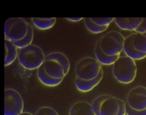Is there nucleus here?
I'll list each match as a JSON object with an SVG mask.
<instances>
[{
	"instance_id": "28",
	"label": "nucleus",
	"mask_w": 146,
	"mask_h": 115,
	"mask_svg": "<svg viewBox=\"0 0 146 115\" xmlns=\"http://www.w3.org/2000/svg\"><path fill=\"white\" fill-rule=\"evenodd\" d=\"M19 115H34V114L29 112H22Z\"/></svg>"
},
{
	"instance_id": "4",
	"label": "nucleus",
	"mask_w": 146,
	"mask_h": 115,
	"mask_svg": "<svg viewBox=\"0 0 146 115\" xmlns=\"http://www.w3.org/2000/svg\"><path fill=\"white\" fill-rule=\"evenodd\" d=\"M29 23L22 18H8L4 24L5 39L15 42L23 38L26 34Z\"/></svg>"
},
{
	"instance_id": "29",
	"label": "nucleus",
	"mask_w": 146,
	"mask_h": 115,
	"mask_svg": "<svg viewBox=\"0 0 146 115\" xmlns=\"http://www.w3.org/2000/svg\"><path fill=\"white\" fill-rule=\"evenodd\" d=\"M143 34H144L145 35V37H146V33H143Z\"/></svg>"
},
{
	"instance_id": "14",
	"label": "nucleus",
	"mask_w": 146,
	"mask_h": 115,
	"mask_svg": "<svg viewBox=\"0 0 146 115\" xmlns=\"http://www.w3.org/2000/svg\"><path fill=\"white\" fill-rule=\"evenodd\" d=\"M5 56L4 65L8 66L11 65L18 57V49L14 45L13 42L8 39L4 40Z\"/></svg>"
},
{
	"instance_id": "21",
	"label": "nucleus",
	"mask_w": 146,
	"mask_h": 115,
	"mask_svg": "<svg viewBox=\"0 0 146 115\" xmlns=\"http://www.w3.org/2000/svg\"><path fill=\"white\" fill-rule=\"evenodd\" d=\"M83 19L85 26H86L87 29L93 33H102L108 27V26H102L96 24L91 20V18H84Z\"/></svg>"
},
{
	"instance_id": "11",
	"label": "nucleus",
	"mask_w": 146,
	"mask_h": 115,
	"mask_svg": "<svg viewBox=\"0 0 146 115\" xmlns=\"http://www.w3.org/2000/svg\"><path fill=\"white\" fill-rule=\"evenodd\" d=\"M123 50L126 56L133 60H141L146 57V53L139 52L133 47L132 43V34H131L125 38L123 46Z\"/></svg>"
},
{
	"instance_id": "23",
	"label": "nucleus",
	"mask_w": 146,
	"mask_h": 115,
	"mask_svg": "<svg viewBox=\"0 0 146 115\" xmlns=\"http://www.w3.org/2000/svg\"><path fill=\"white\" fill-rule=\"evenodd\" d=\"M35 115H59V114L52 107L42 106L37 110Z\"/></svg>"
},
{
	"instance_id": "17",
	"label": "nucleus",
	"mask_w": 146,
	"mask_h": 115,
	"mask_svg": "<svg viewBox=\"0 0 146 115\" xmlns=\"http://www.w3.org/2000/svg\"><path fill=\"white\" fill-rule=\"evenodd\" d=\"M37 76L41 83L48 86H56L60 84L63 80V79H56L48 76L42 65L37 69Z\"/></svg>"
},
{
	"instance_id": "3",
	"label": "nucleus",
	"mask_w": 146,
	"mask_h": 115,
	"mask_svg": "<svg viewBox=\"0 0 146 115\" xmlns=\"http://www.w3.org/2000/svg\"><path fill=\"white\" fill-rule=\"evenodd\" d=\"M125 38L119 31L112 30L104 34L99 40L102 51L106 55L113 56L120 55L123 50Z\"/></svg>"
},
{
	"instance_id": "27",
	"label": "nucleus",
	"mask_w": 146,
	"mask_h": 115,
	"mask_svg": "<svg viewBox=\"0 0 146 115\" xmlns=\"http://www.w3.org/2000/svg\"><path fill=\"white\" fill-rule=\"evenodd\" d=\"M83 18H67L66 19L72 22H79L83 19Z\"/></svg>"
},
{
	"instance_id": "13",
	"label": "nucleus",
	"mask_w": 146,
	"mask_h": 115,
	"mask_svg": "<svg viewBox=\"0 0 146 115\" xmlns=\"http://www.w3.org/2000/svg\"><path fill=\"white\" fill-rule=\"evenodd\" d=\"M69 115H95L92 105L86 101H79L71 107Z\"/></svg>"
},
{
	"instance_id": "10",
	"label": "nucleus",
	"mask_w": 146,
	"mask_h": 115,
	"mask_svg": "<svg viewBox=\"0 0 146 115\" xmlns=\"http://www.w3.org/2000/svg\"><path fill=\"white\" fill-rule=\"evenodd\" d=\"M103 77V70L102 68L98 75L94 78L90 80H83L76 77L75 84L76 88L80 92H87L91 90L98 85Z\"/></svg>"
},
{
	"instance_id": "8",
	"label": "nucleus",
	"mask_w": 146,
	"mask_h": 115,
	"mask_svg": "<svg viewBox=\"0 0 146 115\" xmlns=\"http://www.w3.org/2000/svg\"><path fill=\"white\" fill-rule=\"evenodd\" d=\"M126 102L133 109H146V87L138 86L132 89L127 95Z\"/></svg>"
},
{
	"instance_id": "1",
	"label": "nucleus",
	"mask_w": 146,
	"mask_h": 115,
	"mask_svg": "<svg viewBox=\"0 0 146 115\" xmlns=\"http://www.w3.org/2000/svg\"><path fill=\"white\" fill-rule=\"evenodd\" d=\"M17 57L21 65L28 70L39 68L45 60L43 50L39 46L32 43L19 49Z\"/></svg>"
},
{
	"instance_id": "12",
	"label": "nucleus",
	"mask_w": 146,
	"mask_h": 115,
	"mask_svg": "<svg viewBox=\"0 0 146 115\" xmlns=\"http://www.w3.org/2000/svg\"><path fill=\"white\" fill-rule=\"evenodd\" d=\"M116 24L124 30H135L143 20V18H115Z\"/></svg>"
},
{
	"instance_id": "5",
	"label": "nucleus",
	"mask_w": 146,
	"mask_h": 115,
	"mask_svg": "<svg viewBox=\"0 0 146 115\" xmlns=\"http://www.w3.org/2000/svg\"><path fill=\"white\" fill-rule=\"evenodd\" d=\"M102 68L100 64L96 58L87 57L78 61L75 72L76 77L83 80H90L95 78Z\"/></svg>"
},
{
	"instance_id": "9",
	"label": "nucleus",
	"mask_w": 146,
	"mask_h": 115,
	"mask_svg": "<svg viewBox=\"0 0 146 115\" xmlns=\"http://www.w3.org/2000/svg\"><path fill=\"white\" fill-rule=\"evenodd\" d=\"M42 66L45 72L52 78L63 79L66 76L63 67L55 61L45 60Z\"/></svg>"
},
{
	"instance_id": "24",
	"label": "nucleus",
	"mask_w": 146,
	"mask_h": 115,
	"mask_svg": "<svg viewBox=\"0 0 146 115\" xmlns=\"http://www.w3.org/2000/svg\"><path fill=\"white\" fill-rule=\"evenodd\" d=\"M91 19L96 24L102 26H109L114 20L113 18H91Z\"/></svg>"
},
{
	"instance_id": "22",
	"label": "nucleus",
	"mask_w": 146,
	"mask_h": 115,
	"mask_svg": "<svg viewBox=\"0 0 146 115\" xmlns=\"http://www.w3.org/2000/svg\"><path fill=\"white\" fill-rule=\"evenodd\" d=\"M110 95H107V94H104V95H101L98 97L93 102V104H92V109L94 110V112L95 113V115H99V111L100 107L101 106V104L102 102L109 97Z\"/></svg>"
},
{
	"instance_id": "2",
	"label": "nucleus",
	"mask_w": 146,
	"mask_h": 115,
	"mask_svg": "<svg viewBox=\"0 0 146 115\" xmlns=\"http://www.w3.org/2000/svg\"><path fill=\"white\" fill-rule=\"evenodd\" d=\"M137 67L135 60L125 55L119 56L113 64L112 74L117 81L122 84H129L135 78Z\"/></svg>"
},
{
	"instance_id": "26",
	"label": "nucleus",
	"mask_w": 146,
	"mask_h": 115,
	"mask_svg": "<svg viewBox=\"0 0 146 115\" xmlns=\"http://www.w3.org/2000/svg\"><path fill=\"white\" fill-rule=\"evenodd\" d=\"M136 33H146V18H143V20L137 27V29L135 30Z\"/></svg>"
},
{
	"instance_id": "19",
	"label": "nucleus",
	"mask_w": 146,
	"mask_h": 115,
	"mask_svg": "<svg viewBox=\"0 0 146 115\" xmlns=\"http://www.w3.org/2000/svg\"><path fill=\"white\" fill-rule=\"evenodd\" d=\"M132 43L136 50L146 53V37L143 33H132Z\"/></svg>"
},
{
	"instance_id": "15",
	"label": "nucleus",
	"mask_w": 146,
	"mask_h": 115,
	"mask_svg": "<svg viewBox=\"0 0 146 115\" xmlns=\"http://www.w3.org/2000/svg\"><path fill=\"white\" fill-rule=\"evenodd\" d=\"M45 60H53L59 63L63 67L66 76L68 73L70 68V61L68 57L63 53L60 52L51 53L45 57Z\"/></svg>"
},
{
	"instance_id": "20",
	"label": "nucleus",
	"mask_w": 146,
	"mask_h": 115,
	"mask_svg": "<svg viewBox=\"0 0 146 115\" xmlns=\"http://www.w3.org/2000/svg\"><path fill=\"white\" fill-rule=\"evenodd\" d=\"M34 38V31L30 24H29L28 30L25 36L20 40L13 42L17 49H21L31 44Z\"/></svg>"
},
{
	"instance_id": "7",
	"label": "nucleus",
	"mask_w": 146,
	"mask_h": 115,
	"mask_svg": "<svg viewBox=\"0 0 146 115\" xmlns=\"http://www.w3.org/2000/svg\"><path fill=\"white\" fill-rule=\"evenodd\" d=\"M99 115H126L125 102L119 98L110 96L102 102Z\"/></svg>"
},
{
	"instance_id": "18",
	"label": "nucleus",
	"mask_w": 146,
	"mask_h": 115,
	"mask_svg": "<svg viewBox=\"0 0 146 115\" xmlns=\"http://www.w3.org/2000/svg\"><path fill=\"white\" fill-rule=\"evenodd\" d=\"M34 25L40 30H47L52 27L56 23L55 18H33Z\"/></svg>"
},
{
	"instance_id": "6",
	"label": "nucleus",
	"mask_w": 146,
	"mask_h": 115,
	"mask_svg": "<svg viewBox=\"0 0 146 115\" xmlns=\"http://www.w3.org/2000/svg\"><path fill=\"white\" fill-rule=\"evenodd\" d=\"M24 103L20 93L13 89L4 91V115H19L23 112Z\"/></svg>"
},
{
	"instance_id": "25",
	"label": "nucleus",
	"mask_w": 146,
	"mask_h": 115,
	"mask_svg": "<svg viewBox=\"0 0 146 115\" xmlns=\"http://www.w3.org/2000/svg\"><path fill=\"white\" fill-rule=\"evenodd\" d=\"M125 105V113L126 115H146V109L143 110H136L132 109L127 102Z\"/></svg>"
},
{
	"instance_id": "16",
	"label": "nucleus",
	"mask_w": 146,
	"mask_h": 115,
	"mask_svg": "<svg viewBox=\"0 0 146 115\" xmlns=\"http://www.w3.org/2000/svg\"><path fill=\"white\" fill-rule=\"evenodd\" d=\"M95 55L96 60L100 63L104 65H113V64L117 60L120 55H116L113 56H110L104 54L101 50L99 41L96 43L95 47Z\"/></svg>"
}]
</instances>
